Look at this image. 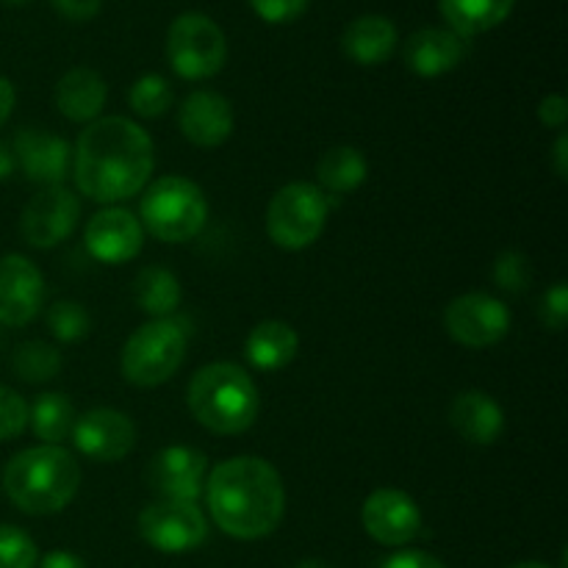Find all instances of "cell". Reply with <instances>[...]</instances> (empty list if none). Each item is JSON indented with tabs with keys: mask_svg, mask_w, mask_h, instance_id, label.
<instances>
[{
	"mask_svg": "<svg viewBox=\"0 0 568 568\" xmlns=\"http://www.w3.org/2000/svg\"><path fill=\"white\" fill-rule=\"evenodd\" d=\"M128 103H131L133 114L144 116V120H159L170 111L172 105V87L164 75L159 72H148V75L136 78L128 92Z\"/></svg>",
	"mask_w": 568,
	"mask_h": 568,
	"instance_id": "29",
	"label": "cell"
},
{
	"mask_svg": "<svg viewBox=\"0 0 568 568\" xmlns=\"http://www.w3.org/2000/svg\"><path fill=\"white\" fill-rule=\"evenodd\" d=\"M186 403L194 419L216 436H239L250 430L261 410L253 377L227 361H216L194 372Z\"/></svg>",
	"mask_w": 568,
	"mask_h": 568,
	"instance_id": "4",
	"label": "cell"
},
{
	"mask_svg": "<svg viewBox=\"0 0 568 568\" xmlns=\"http://www.w3.org/2000/svg\"><path fill=\"white\" fill-rule=\"evenodd\" d=\"M189 333L178 320H153L136 327L122 347V375L139 388H155L170 381L186 358Z\"/></svg>",
	"mask_w": 568,
	"mask_h": 568,
	"instance_id": "6",
	"label": "cell"
},
{
	"mask_svg": "<svg viewBox=\"0 0 568 568\" xmlns=\"http://www.w3.org/2000/svg\"><path fill=\"white\" fill-rule=\"evenodd\" d=\"M181 281L164 266H144L133 281V300L153 320H166L181 305Z\"/></svg>",
	"mask_w": 568,
	"mask_h": 568,
	"instance_id": "25",
	"label": "cell"
},
{
	"mask_svg": "<svg viewBox=\"0 0 568 568\" xmlns=\"http://www.w3.org/2000/svg\"><path fill=\"white\" fill-rule=\"evenodd\" d=\"M397 48V26L388 17L364 14L349 22L342 33V50L355 64L377 67L392 59Z\"/></svg>",
	"mask_w": 568,
	"mask_h": 568,
	"instance_id": "22",
	"label": "cell"
},
{
	"mask_svg": "<svg viewBox=\"0 0 568 568\" xmlns=\"http://www.w3.org/2000/svg\"><path fill=\"white\" fill-rule=\"evenodd\" d=\"M508 568H552V566H547V564H514V566H508Z\"/></svg>",
	"mask_w": 568,
	"mask_h": 568,
	"instance_id": "44",
	"label": "cell"
},
{
	"mask_svg": "<svg viewBox=\"0 0 568 568\" xmlns=\"http://www.w3.org/2000/svg\"><path fill=\"white\" fill-rule=\"evenodd\" d=\"M139 536L159 552H192L209 538V521L197 503L155 499L139 514Z\"/></svg>",
	"mask_w": 568,
	"mask_h": 568,
	"instance_id": "9",
	"label": "cell"
},
{
	"mask_svg": "<svg viewBox=\"0 0 568 568\" xmlns=\"http://www.w3.org/2000/svg\"><path fill=\"white\" fill-rule=\"evenodd\" d=\"M381 568H447L433 555L419 552V549H403V552H394L383 560Z\"/></svg>",
	"mask_w": 568,
	"mask_h": 568,
	"instance_id": "37",
	"label": "cell"
},
{
	"mask_svg": "<svg viewBox=\"0 0 568 568\" xmlns=\"http://www.w3.org/2000/svg\"><path fill=\"white\" fill-rule=\"evenodd\" d=\"M538 120L547 128H564L568 120V100L564 94H547V98L538 103Z\"/></svg>",
	"mask_w": 568,
	"mask_h": 568,
	"instance_id": "38",
	"label": "cell"
},
{
	"mask_svg": "<svg viewBox=\"0 0 568 568\" xmlns=\"http://www.w3.org/2000/svg\"><path fill=\"white\" fill-rule=\"evenodd\" d=\"M48 331L53 333L59 342L75 344L81 338L89 336L92 331V316L75 300H59V303L50 305L48 311Z\"/></svg>",
	"mask_w": 568,
	"mask_h": 568,
	"instance_id": "30",
	"label": "cell"
},
{
	"mask_svg": "<svg viewBox=\"0 0 568 568\" xmlns=\"http://www.w3.org/2000/svg\"><path fill=\"white\" fill-rule=\"evenodd\" d=\"M364 530L383 547H405L422 532V510L410 494L399 488H377L361 508Z\"/></svg>",
	"mask_w": 568,
	"mask_h": 568,
	"instance_id": "14",
	"label": "cell"
},
{
	"mask_svg": "<svg viewBox=\"0 0 568 568\" xmlns=\"http://www.w3.org/2000/svg\"><path fill=\"white\" fill-rule=\"evenodd\" d=\"M11 153L22 175L39 186H64V178L72 170L70 144L42 128H22Z\"/></svg>",
	"mask_w": 568,
	"mask_h": 568,
	"instance_id": "17",
	"label": "cell"
},
{
	"mask_svg": "<svg viewBox=\"0 0 568 568\" xmlns=\"http://www.w3.org/2000/svg\"><path fill=\"white\" fill-rule=\"evenodd\" d=\"M444 327L449 338L464 347L480 349L503 342L510 331V311L503 300L486 292H469L455 297L444 308Z\"/></svg>",
	"mask_w": 568,
	"mask_h": 568,
	"instance_id": "10",
	"label": "cell"
},
{
	"mask_svg": "<svg viewBox=\"0 0 568 568\" xmlns=\"http://www.w3.org/2000/svg\"><path fill=\"white\" fill-rule=\"evenodd\" d=\"M3 3H9V6H22V3H28V0H3Z\"/></svg>",
	"mask_w": 568,
	"mask_h": 568,
	"instance_id": "45",
	"label": "cell"
},
{
	"mask_svg": "<svg viewBox=\"0 0 568 568\" xmlns=\"http://www.w3.org/2000/svg\"><path fill=\"white\" fill-rule=\"evenodd\" d=\"M81 488V466L64 447L39 444L17 453L3 469V491L14 508L31 516L64 510Z\"/></svg>",
	"mask_w": 568,
	"mask_h": 568,
	"instance_id": "3",
	"label": "cell"
},
{
	"mask_svg": "<svg viewBox=\"0 0 568 568\" xmlns=\"http://www.w3.org/2000/svg\"><path fill=\"white\" fill-rule=\"evenodd\" d=\"M50 3H53V9L59 11L61 17H67V20L72 22L92 20V17H98L100 9H103V0H50Z\"/></svg>",
	"mask_w": 568,
	"mask_h": 568,
	"instance_id": "36",
	"label": "cell"
},
{
	"mask_svg": "<svg viewBox=\"0 0 568 568\" xmlns=\"http://www.w3.org/2000/svg\"><path fill=\"white\" fill-rule=\"evenodd\" d=\"M17 161L14 153H11V144L0 142V181H9V175L14 172Z\"/></svg>",
	"mask_w": 568,
	"mask_h": 568,
	"instance_id": "42",
	"label": "cell"
},
{
	"mask_svg": "<svg viewBox=\"0 0 568 568\" xmlns=\"http://www.w3.org/2000/svg\"><path fill=\"white\" fill-rule=\"evenodd\" d=\"M294 568H333V566H327L325 560H303V564H297Z\"/></svg>",
	"mask_w": 568,
	"mask_h": 568,
	"instance_id": "43",
	"label": "cell"
},
{
	"mask_svg": "<svg viewBox=\"0 0 568 568\" xmlns=\"http://www.w3.org/2000/svg\"><path fill=\"white\" fill-rule=\"evenodd\" d=\"M552 166H555V175H558L560 181H566V175H568V136L566 133H560L558 142H555Z\"/></svg>",
	"mask_w": 568,
	"mask_h": 568,
	"instance_id": "41",
	"label": "cell"
},
{
	"mask_svg": "<svg viewBox=\"0 0 568 568\" xmlns=\"http://www.w3.org/2000/svg\"><path fill=\"white\" fill-rule=\"evenodd\" d=\"M39 568H87V564H83L78 555L67 552V549H59V552H50L44 555L42 564H39Z\"/></svg>",
	"mask_w": 568,
	"mask_h": 568,
	"instance_id": "39",
	"label": "cell"
},
{
	"mask_svg": "<svg viewBox=\"0 0 568 568\" xmlns=\"http://www.w3.org/2000/svg\"><path fill=\"white\" fill-rule=\"evenodd\" d=\"M300 349V336L288 322L266 320L250 331L247 342H244V355L250 364L261 372L283 369L294 361Z\"/></svg>",
	"mask_w": 568,
	"mask_h": 568,
	"instance_id": "23",
	"label": "cell"
},
{
	"mask_svg": "<svg viewBox=\"0 0 568 568\" xmlns=\"http://www.w3.org/2000/svg\"><path fill=\"white\" fill-rule=\"evenodd\" d=\"M494 283L508 294H521L532 286V264L519 250H505L497 255L491 270Z\"/></svg>",
	"mask_w": 568,
	"mask_h": 568,
	"instance_id": "31",
	"label": "cell"
},
{
	"mask_svg": "<svg viewBox=\"0 0 568 568\" xmlns=\"http://www.w3.org/2000/svg\"><path fill=\"white\" fill-rule=\"evenodd\" d=\"M514 6L516 0H442V14L449 22V31L466 39L497 28L508 20Z\"/></svg>",
	"mask_w": 568,
	"mask_h": 568,
	"instance_id": "24",
	"label": "cell"
},
{
	"mask_svg": "<svg viewBox=\"0 0 568 568\" xmlns=\"http://www.w3.org/2000/svg\"><path fill=\"white\" fill-rule=\"evenodd\" d=\"M405 64L422 78H438L453 72L464 61L466 42L449 28H419L405 42Z\"/></svg>",
	"mask_w": 568,
	"mask_h": 568,
	"instance_id": "19",
	"label": "cell"
},
{
	"mask_svg": "<svg viewBox=\"0 0 568 568\" xmlns=\"http://www.w3.org/2000/svg\"><path fill=\"white\" fill-rule=\"evenodd\" d=\"M44 303V277L26 255L0 258V325L26 327L37 320Z\"/></svg>",
	"mask_w": 568,
	"mask_h": 568,
	"instance_id": "15",
	"label": "cell"
},
{
	"mask_svg": "<svg viewBox=\"0 0 568 568\" xmlns=\"http://www.w3.org/2000/svg\"><path fill=\"white\" fill-rule=\"evenodd\" d=\"M81 220V200L67 186H44L26 205L20 220V233L28 247L50 250L72 236Z\"/></svg>",
	"mask_w": 568,
	"mask_h": 568,
	"instance_id": "11",
	"label": "cell"
},
{
	"mask_svg": "<svg viewBox=\"0 0 568 568\" xmlns=\"http://www.w3.org/2000/svg\"><path fill=\"white\" fill-rule=\"evenodd\" d=\"M203 491L214 525L239 541L272 536L286 514L281 471L255 455H236L216 464L205 477Z\"/></svg>",
	"mask_w": 568,
	"mask_h": 568,
	"instance_id": "2",
	"label": "cell"
},
{
	"mask_svg": "<svg viewBox=\"0 0 568 568\" xmlns=\"http://www.w3.org/2000/svg\"><path fill=\"white\" fill-rule=\"evenodd\" d=\"M28 427V403L9 386H0V442L22 436Z\"/></svg>",
	"mask_w": 568,
	"mask_h": 568,
	"instance_id": "33",
	"label": "cell"
},
{
	"mask_svg": "<svg viewBox=\"0 0 568 568\" xmlns=\"http://www.w3.org/2000/svg\"><path fill=\"white\" fill-rule=\"evenodd\" d=\"M233 105L220 92L200 89L183 100L178 111L181 133L197 148H220L233 133Z\"/></svg>",
	"mask_w": 568,
	"mask_h": 568,
	"instance_id": "18",
	"label": "cell"
},
{
	"mask_svg": "<svg viewBox=\"0 0 568 568\" xmlns=\"http://www.w3.org/2000/svg\"><path fill=\"white\" fill-rule=\"evenodd\" d=\"M166 59L186 81H205L225 67L227 42L211 17L186 11L175 17L166 31Z\"/></svg>",
	"mask_w": 568,
	"mask_h": 568,
	"instance_id": "8",
	"label": "cell"
},
{
	"mask_svg": "<svg viewBox=\"0 0 568 568\" xmlns=\"http://www.w3.org/2000/svg\"><path fill=\"white\" fill-rule=\"evenodd\" d=\"M83 244H87L89 255L100 264H125L133 261L144 247V227L136 214L128 209L111 205V209L98 211L92 220L87 222L83 231Z\"/></svg>",
	"mask_w": 568,
	"mask_h": 568,
	"instance_id": "16",
	"label": "cell"
},
{
	"mask_svg": "<svg viewBox=\"0 0 568 568\" xmlns=\"http://www.w3.org/2000/svg\"><path fill=\"white\" fill-rule=\"evenodd\" d=\"M449 425L455 427L464 442L477 444V447H488L497 442L505 430V410L491 394L471 392L458 394L449 405Z\"/></svg>",
	"mask_w": 568,
	"mask_h": 568,
	"instance_id": "20",
	"label": "cell"
},
{
	"mask_svg": "<svg viewBox=\"0 0 568 568\" xmlns=\"http://www.w3.org/2000/svg\"><path fill=\"white\" fill-rule=\"evenodd\" d=\"M153 139L125 116H100L89 122L72 150V178L83 197L94 203H120L136 197L153 175Z\"/></svg>",
	"mask_w": 568,
	"mask_h": 568,
	"instance_id": "1",
	"label": "cell"
},
{
	"mask_svg": "<svg viewBox=\"0 0 568 568\" xmlns=\"http://www.w3.org/2000/svg\"><path fill=\"white\" fill-rule=\"evenodd\" d=\"M541 322L549 331L560 333L566 331L568 322V286L564 281L555 283L547 294L541 297Z\"/></svg>",
	"mask_w": 568,
	"mask_h": 568,
	"instance_id": "34",
	"label": "cell"
},
{
	"mask_svg": "<svg viewBox=\"0 0 568 568\" xmlns=\"http://www.w3.org/2000/svg\"><path fill=\"white\" fill-rule=\"evenodd\" d=\"M209 477V458L200 449L172 444L159 449L148 464L144 480L159 494V499H178V503H197Z\"/></svg>",
	"mask_w": 568,
	"mask_h": 568,
	"instance_id": "12",
	"label": "cell"
},
{
	"mask_svg": "<svg viewBox=\"0 0 568 568\" xmlns=\"http://www.w3.org/2000/svg\"><path fill=\"white\" fill-rule=\"evenodd\" d=\"M139 222L159 242H192L209 222V200H205L203 189L189 178H159L144 192L142 205H139Z\"/></svg>",
	"mask_w": 568,
	"mask_h": 568,
	"instance_id": "5",
	"label": "cell"
},
{
	"mask_svg": "<svg viewBox=\"0 0 568 568\" xmlns=\"http://www.w3.org/2000/svg\"><path fill=\"white\" fill-rule=\"evenodd\" d=\"M70 438L78 453L87 455L89 460L114 464L136 447V425L122 410L92 408L78 416Z\"/></svg>",
	"mask_w": 568,
	"mask_h": 568,
	"instance_id": "13",
	"label": "cell"
},
{
	"mask_svg": "<svg viewBox=\"0 0 568 568\" xmlns=\"http://www.w3.org/2000/svg\"><path fill=\"white\" fill-rule=\"evenodd\" d=\"M109 87L103 75L92 67H72L55 83V109L70 122H94L100 120Z\"/></svg>",
	"mask_w": 568,
	"mask_h": 568,
	"instance_id": "21",
	"label": "cell"
},
{
	"mask_svg": "<svg viewBox=\"0 0 568 568\" xmlns=\"http://www.w3.org/2000/svg\"><path fill=\"white\" fill-rule=\"evenodd\" d=\"M14 103H17L14 87H11L9 78L0 75V128L6 125V120H9L11 111H14Z\"/></svg>",
	"mask_w": 568,
	"mask_h": 568,
	"instance_id": "40",
	"label": "cell"
},
{
	"mask_svg": "<svg viewBox=\"0 0 568 568\" xmlns=\"http://www.w3.org/2000/svg\"><path fill=\"white\" fill-rule=\"evenodd\" d=\"M37 541L14 525H0V568H37Z\"/></svg>",
	"mask_w": 568,
	"mask_h": 568,
	"instance_id": "32",
	"label": "cell"
},
{
	"mask_svg": "<svg viewBox=\"0 0 568 568\" xmlns=\"http://www.w3.org/2000/svg\"><path fill=\"white\" fill-rule=\"evenodd\" d=\"M250 6L264 22L283 26V22L297 20L308 9V0H250Z\"/></svg>",
	"mask_w": 568,
	"mask_h": 568,
	"instance_id": "35",
	"label": "cell"
},
{
	"mask_svg": "<svg viewBox=\"0 0 568 568\" xmlns=\"http://www.w3.org/2000/svg\"><path fill=\"white\" fill-rule=\"evenodd\" d=\"M331 214V200L316 183L294 181L277 189L266 209V233L283 250H305L320 242Z\"/></svg>",
	"mask_w": 568,
	"mask_h": 568,
	"instance_id": "7",
	"label": "cell"
},
{
	"mask_svg": "<svg viewBox=\"0 0 568 568\" xmlns=\"http://www.w3.org/2000/svg\"><path fill=\"white\" fill-rule=\"evenodd\" d=\"M75 419L78 416L70 397L59 392L42 394L28 408V425H31L33 436L42 444H53V447H61V442H67L72 436Z\"/></svg>",
	"mask_w": 568,
	"mask_h": 568,
	"instance_id": "27",
	"label": "cell"
},
{
	"mask_svg": "<svg viewBox=\"0 0 568 568\" xmlns=\"http://www.w3.org/2000/svg\"><path fill=\"white\" fill-rule=\"evenodd\" d=\"M61 353L53 347V344L44 342H22L20 347L14 349V358H11V366H14L17 377L26 383H48L53 381L61 372Z\"/></svg>",
	"mask_w": 568,
	"mask_h": 568,
	"instance_id": "28",
	"label": "cell"
},
{
	"mask_svg": "<svg viewBox=\"0 0 568 568\" xmlns=\"http://www.w3.org/2000/svg\"><path fill=\"white\" fill-rule=\"evenodd\" d=\"M366 175H369V161L358 148H349V144L331 148L316 164L322 192L327 189L333 194H349L366 181Z\"/></svg>",
	"mask_w": 568,
	"mask_h": 568,
	"instance_id": "26",
	"label": "cell"
}]
</instances>
